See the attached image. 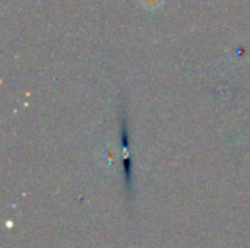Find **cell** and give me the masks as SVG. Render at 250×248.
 <instances>
[{
  "label": "cell",
  "mask_w": 250,
  "mask_h": 248,
  "mask_svg": "<svg viewBox=\"0 0 250 248\" xmlns=\"http://www.w3.org/2000/svg\"><path fill=\"white\" fill-rule=\"evenodd\" d=\"M163 0H142V3L148 7V9H155L157 6L161 4Z\"/></svg>",
  "instance_id": "cell-1"
}]
</instances>
